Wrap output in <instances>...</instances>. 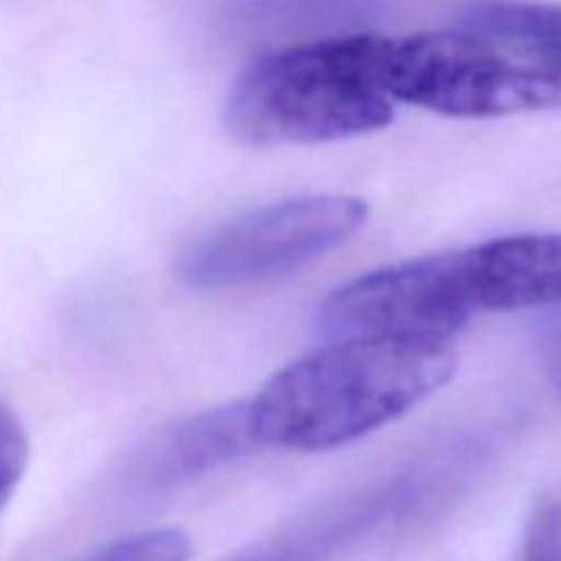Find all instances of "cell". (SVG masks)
I'll return each mask as SVG.
<instances>
[{
  "instance_id": "52a82bcc",
  "label": "cell",
  "mask_w": 561,
  "mask_h": 561,
  "mask_svg": "<svg viewBox=\"0 0 561 561\" xmlns=\"http://www.w3.org/2000/svg\"><path fill=\"white\" fill-rule=\"evenodd\" d=\"M458 27L542 64L561 66V5L529 0H469Z\"/></svg>"
},
{
  "instance_id": "277c9868",
  "label": "cell",
  "mask_w": 561,
  "mask_h": 561,
  "mask_svg": "<svg viewBox=\"0 0 561 561\" xmlns=\"http://www.w3.org/2000/svg\"><path fill=\"white\" fill-rule=\"evenodd\" d=\"M376 75L394 104L449 118H499L561 104V66L463 31L381 36Z\"/></svg>"
},
{
  "instance_id": "5b68a950",
  "label": "cell",
  "mask_w": 561,
  "mask_h": 561,
  "mask_svg": "<svg viewBox=\"0 0 561 561\" xmlns=\"http://www.w3.org/2000/svg\"><path fill=\"white\" fill-rule=\"evenodd\" d=\"M367 206L345 195H305L272 203L222 225L181 261L192 288L225 290L285 277L351 239Z\"/></svg>"
},
{
  "instance_id": "8992f818",
  "label": "cell",
  "mask_w": 561,
  "mask_h": 561,
  "mask_svg": "<svg viewBox=\"0 0 561 561\" xmlns=\"http://www.w3.org/2000/svg\"><path fill=\"white\" fill-rule=\"evenodd\" d=\"M257 447L247 403L203 411L157 433L131 458L126 482L137 491H168Z\"/></svg>"
},
{
  "instance_id": "7a4b0ae2",
  "label": "cell",
  "mask_w": 561,
  "mask_h": 561,
  "mask_svg": "<svg viewBox=\"0 0 561 561\" xmlns=\"http://www.w3.org/2000/svg\"><path fill=\"white\" fill-rule=\"evenodd\" d=\"M453 343L409 337L332 340L279 370L247 403L255 444L323 453L356 442L453 378Z\"/></svg>"
},
{
  "instance_id": "3957f363",
  "label": "cell",
  "mask_w": 561,
  "mask_h": 561,
  "mask_svg": "<svg viewBox=\"0 0 561 561\" xmlns=\"http://www.w3.org/2000/svg\"><path fill=\"white\" fill-rule=\"evenodd\" d=\"M376 33L305 38L261 55L230 91L225 126L247 146H316L383 129L394 102L376 75Z\"/></svg>"
},
{
  "instance_id": "6da1fadb",
  "label": "cell",
  "mask_w": 561,
  "mask_h": 561,
  "mask_svg": "<svg viewBox=\"0 0 561 561\" xmlns=\"http://www.w3.org/2000/svg\"><path fill=\"white\" fill-rule=\"evenodd\" d=\"M557 301L561 233H518L365 274L329 294L316 323L329 340L453 343L482 312L542 310Z\"/></svg>"
},
{
  "instance_id": "8fae6325",
  "label": "cell",
  "mask_w": 561,
  "mask_h": 561,
  "mask_svg": "<svg viewBox=\"0 0 561 561\" xmlns=\"http://www.w3.org/2000/svg\"><path fill=\"white\" fill-rule=\"evenodd\" d=\"M542 310L546 312L540 318V351L551 383L557 387L561 398V301L551 307H542Z\"/></svg>"
},
{
  "instance_id": "ba28073f",
  "label": "cell",
  "mask_w": 561,
  "mask_h": 561,
  "mask_svg": "<svg viewBox=\"0 0 561 561\" xmlns=\"http://www.w3.org/2000/svg\"><path fill=\"white\" fill-rule=\"evenodd\" d=\"M192 553L190 537L179 529H151L121 537L71 561H186Z\"/></svg>"
},
{
  "instance_id": "30bf717a",
  "label": "cell",
  "mask_w": 561,
  "mask_h": 561,
  "mask_svg": "<svg viewBox=\"0 0 561 561\" xmlns=\"http://www.w3.org/2000/svg\"><path fill=\"white\" fill-rule=\"evenodd\" d=\"M524 561H561V502L548 499L531 515Z\"/></svg>"
},
{
  "instance_id": "9c48e42d",
  "label": "cell",
  "mask_w": 561,
  "mask_h": 561,
  "mask_svg": "<svg viewBox=\"0 0 561 561\" xmlns=\"http://www.w3.org/2000/svg\"><path fill=\"white\" fill-rule=\"evenodd\" d=\"M31 460V444L20 416L0 398V515L14 499Z\"/></svg>"
}]
</instances>
